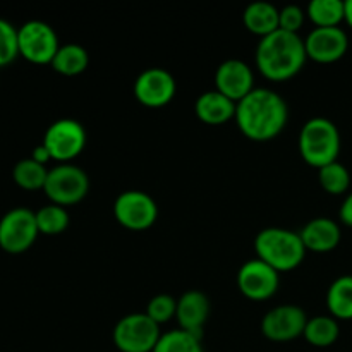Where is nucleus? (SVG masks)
I'll return each instance as SVG.
<instances>
[{
  "label": "nucleus",
  "instance_id": "7c9ffc66",
  "mask_svg": "<svg viewBox=\"0 0 352 352\" xmlns=\"http://www.w3.org/2000/svg\"><path fill=\"white\" fill-rule=\"evenodd\" d=\"M339 219L344 226L352 227V192H349L342 201V206L339 210Z\"/></svg>",
  "mask_w": 352,
  "mask_h": 352
},
{
  "label": "nucleus",
  "instance_id": "c756f323",
  "mask_svg": "<svg viewBox=\"0 0 352 352\" xmlns=\"http://www.w3.org/2000/svg\"><path fill=\"white\" fill-rule=\"evenodd\" d=\"M306 17V9L299 6H285L284 9H280L278 12V30L287 31V33L299 34V31L305 26Z\"/></svg>",
  "mask_w": 352,
  "mask_h": 352
},
{
  "label": "nucleus",
  "instance_id": "0eeeda50",
  "mask_svg": "<svg viewBox=\"0 0 352 352\" xmlns=\"http://www.w3.org/2000/svg\"><path fill=\"white\" fill-rule=\"evenodd\" d=\"M45 148L52 160L58 164H71L82 153L86 146V131L79 120L58 119L47 127L43 136Z\"/></svg>",
  "mask_w": 352,
  "mask_h": 352
},
{
  "label": "nucleus",
  "instance_id": "1a4fd4ad",
  "mask_svg": "<svg viewBox=\"0 0 352 352\" xmlns=\"http://www.w3.org/2000/svg\"><path fill=\"white\" fill-rule=\"evenodd\" d=\"M17 40H19V55L31 64L45 65L52 64L57 55L60 43L58 36L50 24L43 21H28L17 28Z\"/></svg>",
  "mask_w": 352,
  "mask_h": 352
},
{
  "label": "nucleus",
  "instance_id": "f8f14e48",
  "mask_svg": "<svg viewBox=\"0 0 352 352\" xmlns=\"http://www.w3.org/2000/svg\"><path fill=\"white\" fill-rule=\"evenodd\" d=\"M177 82L174 76L162 67L144 69L134 81V96L148 109H162L174 100Z\"/></svg>",
  "mask_w": 352,
  "mask_h": 352
},
{
  "label": "nucleus",
  "instance_id": "f03ea898",
  "mask_svg": "<svg viewBox=\"0 0 352 352\" xmlns=\"http://www.w3.org/2000/svg\"><path fill=\"white\" fill-rule=\"evenodd\" d=\"M256 67L265 79L274 82L289 81L305 67V40L299 34L287 31H275L261 38L256 47Z\"/></svg>",
  "mask_w": 352,
  "mask_h": 352
},
{
  "label": "nucleus",
  "instance_id": "4468645a",
  "mask_svg": "<svg viewBox=\"0 0 352 352\" xmlns=\"http://www.w3.org/2000/svg\"><path fill=\"white\" fill-rule=\"evenodd\" d=\"M306 55L318 64H333L346 55L349 38L342 28H313L305 38Z\"/></svg>",
  "mask_w": 352,
  "mask_h": 352
},
{
  "label": "nucleus",
  "instance_id": "b1692460",
  "mask_svg": "<svg viewBox=\"0 0 352 352\" xmlns=\"http://www.w3.org/2000/svg\"><path fill=\"white\" fill-rule=\"evenodd\" d=\"M48 168L45 165L38 164L33 158H23L17 162L12 168V179L19 188L26 191H38L45 188L47 182Z\"/></svg>",
  "mask_w": 352,
  "mask_h": 352
},
{
  "label": "nucleus",
  "instance_id": "a878e982",
  "mask_svg": "<svg viewBox=\"0 0 352 352\" xmlns=\"http://www.w3.org/2000/svg\"><path fill=\"white\" fill-rule=\"evenodd\" d=\"M34 215H36L38 230L43 236H58L67 229L69 220H71L67 208L54 205V203L41 206L38 212H34Z\"/></svg>",
  "mask_w": 352,
  "mask_h": 352
},
{
  "label": "nucleus",
  "instance_id": "6ab92c4d",
  "mask_svg": "<svg viewBox=\"0 0 352 352\" xmlns=\"http://www.w3.org/2000/svg\"><path fill=\"white\" fill-rule=\"evenodd\" d=\"M278 12L280 9L268 2H253L244 9L243 23L250 33L265 38L278 31Z\"/></svg>",
  "mask_w": 352,
  "mask_h": 352
},
{
  "label": "nucleus",
  "instance_id": "aec40b11",
  "mask_svg": "<svg viewBox=\"0 0 352 352\" xmlns=\"http://www.w3.org/2000/svg\"><path fill=\"white\" fill-rule=\"evenodd\" d=\"M327 308L337 322L352 320V275L336 278L327 292Z\"/></svg>",
  "mask_w": 352,
  "mask_h": 352
},
{
  "label": "nucleus",
  "instance_id": "20e7f679",
  "mask_svg": "<svg viewBox=\"0 0 352 352\" xmlns=\"http://www.w3.org/2000/svg\"><path fill=\"white\" fill-rule=\"evenodd\" d=\"M298 146L302 160L320 170L339 158L342 146L339 127L325 117H313L301 127Z\"/></svg>",
  "mask_w": 352,
  "mask_h": 352
},
{
  "label": "nucleus",
  "instance_id": "473e14b6",
  "mask_svg": "<svg viewBox=\"0 0 352 352\" xmlns=\"http://www.w3.org/2000/svg\"><path fill=\"white\" fill-rule=\"evenodd\" d=\"M346 23L352 28V0H346Z\"/></svg>",
  "mask_w": 352,
  "mask_h": 352
},
{
  "label": "nucleus",
  "instance_id": "a211bd4d",
  "mask_svg": "<svg viewBox=\"0 0 352 352\" xmlns=\"http://www.w3.org/2000/svg\"><path fill=\"white\" fill-rule=\"evenodd\" d=\"M236 105L217 89L205 91L195 103L196 117L206 126H223L236 117Z\"/></svg>",
  "mask_w": 352,
  "mask_h": 352
},
{
  "label": "nucleus",
  "instance_id": "9d476101",
  "mask_svg": "<svg viewBox=\"0 0 352 352\" xmlns=\"http://www.w3.org/2000/svg\"><path fill=\"white\" fill-rule=\"evenodd\" d=\"M113 217L124 229L143 232L157 222L158 206L148 192L131 189L117 196L113 203Z\"/></svg>",
  "mask_w": 352,
  "mask_h": 352
},
{
  "label": "nucleus",
  "instance_id": "ddd939ff",
  "mask_svg": "<svg viewBox=\"0 0 352 352\" xmlns=\"http://www.w3.org/2000/svg\"><path fill=\"white\" fill-rule=\"evenodd\" d=\"M308 316L299 306H275L261 320V333L272 342H291L298 337H302Z\"/></svg>",
  "mask_w": 352,
  "mask_h": 352
},
{
  "label": "nucleus",
  "instance_id": "4be33fe9",
  "mask_svg": "<svg viewBox=\"0 0 352 352\" xmlns=\"http://www.w3.org/2000/svg\"><path fill=\"white\" fill-rule=\"evenodd\" d=\"M89 64V57L86 48H82L81 45L78 43H67L60 45L57 55L52 60V69H54L57 74L67 76V78H72V76H79L86 71Z\"/></svg>",
  "mask_w": 352,
  "mask_h": 352
},
{
  "label": "nucleus",
  "instance_id": "6e6552de",
  "mask_svg": "<svg viewBox=\"0 0 352 352\" xmlns=\"http://www.w3.org/2000/svg\"><path fill=\"white\" fill-rule=\"evenodd\" d=\"M40 230L36 226V215L26 206L9 210L0 219V248L6 253L21 254L34 244Z\"/></svg>",
  "mask_w": 352,
  "mask_h": 352
},
{
  "label": "nucleus",
  "instance_id": "423d86ee",
  "mask_svg": "<svg viewBox=\"0 0 352 352\" xmlns=\"http://www.w3.org/2000/svg\"><path fill=\"white\" fill-rule=\"evenodd\" d=\"M160 325L146 313H131L113 327L112 339L120 352H153L160 340Z\"/></svg>",
  "mask_w": 352,
  "mask_h": 352
},
{
  "label": "nucleus",
  "instance_id": "7ed1b4c3",
  "mask_svg": "<svg viewBox=\"0 0 352 352\" xmlns=\"http://www.w3.org/2000/svg\"><path fill=\"white\" fill-rule=\"evenodd\" d=\"M254 251L258 260L270 265L278 274L296 270L308 253L299 232L282 227L260 230L254 237Z\"/></svg>",
  "mask_w": 352,
  "mask_h": 352
},
{
  "label": "nucleus",
  "instance_id": "bb28decb",
  "mask_svg": "<svg viewBox=\"0 0 352 352\" xmlns=\"http://www.w3.org/2000/svg\"><path fill=\"white\" fill-rule=\"evenodd\" d=\"M318 181L320 186L325 192L332 196H340L346 195L349 191L351 186V174L347 170V167L344 164H340L339 160L333 162V164L325 165L318 170Z\"/></svg>",
  "mask_w": 352,
  "mask_h": 352
},
{
  "label": "nucleus",
  "instance_id": "cd10ccee",
  "mask_svg": "<svg viewBox=\"0 0 352 352\" xmlns=\"http://www.w3.org/2000/svg\"><path fill=\"white\" fill-rule=\"evenodd\" d=\"M146 313L157 325H164L175 318L177 313V299L170 294H157L148 301Z\"/></svg>",
  "mask_w": 352,
  "mask_h": 352
},
{
  "label": "nucleus",
  "instance_id": "412c9836",
  "mask_svg": "<svg viewBox=\"0 0 352 352\" xmlns=\"http://www.w3.org/2000/svg\"><path fill=\"white\" fill-rule=\"evenodd\" d=\"M306 17L315 28H340L346 23V2L342 0H313L306 7Z\"/></svg>",
  "mask_w": 352,
  "mask_h": 352
},
{
  "label": "nucleus",
  "instance_id": "5701e85b",
  "mask_svg": "<svg viewBox=\"0 0 352 352\" xmlns=\"http://www.w3.org/2000/svg\"><path fill=\"white\" fill-rule=\"evenodd\" d=\"M340 336V327L333 316H325L320 315L315 318H308L306 323V329L302 337L306 339V342L311 344L313 347H330L337 342Z\"/></svg>",
  "mask_w": 352,
  "mask_h": 352
},
{
  "label": "nucleus",
  "instance_id": "393cba45",
  "mask_svg": "<svg viewBox=\"0 0 352 352\" xmlns=\"http://www.w3.org/2000/svg\"><path fill=\"white\" fill-rule=\"evenodd\" d=\"M153 352H205L201 337L175 329L162 333Z\"/></svg>",
  "mask_w": 352,
  "mask_h": 352
},
{
  "label": "nucleus",
  "instance_id": "9b49d317",
  "mask_svg": "<svg viewBox=\"0 0 352 352\" xmlns=\"http://www.w3.org/2000/svg\"><path fill=\"white\" fill-rule=\"evenodd\" d=\"M280 285V274L265 261L253 258L237 272V289L250 301H267L274 298Z\"/></svg>",
  "mask_w": 352,
  "mask_h": 352
},
{
  "label": "nucleus",
  "instance_id": "39448f33",
  "mask_svg": "<svg viewBox=\"0 0 352 352\" xmlns=\"http://www.w3.org/2000/svg\"><path fill=\"white\" fill-rule=\"evenodd\" d=\"M43 191L54 205H78L89 191L88 174L78 165L58 164L48 170Z\"/></svg>",
  "mask_w": 352,
  "mask_h": 352
},
{
  "label": "nucleus",
  "instance_id": "c85d7f7f",
  "mask_svg": "<svg viewBox=\"0 0 352 352\" xmlns=\"http://www.w3.org/2000/svg\"><path fill=\"white\" fill-rule=\"evenodd\" d=\"M19 55L17 28L0 17V67L10 64Z\"/></svg>",
  "mask_w": 352,
  "mask_h": 352
},
{
  "label": "nucleus",
  "instance_id": "f3484780",
  "mask_svg": "<svg viewBox=\"0 0 352 352\" xmlns=\"http://www.w3.org/2000/svg\"><path fill=\"white\" fill-rule=\"evenodd\" d=\"M299 236H301L306 251L320 254L333 251L340 244V239H342L339 223L332 219H327V217L309 220L301 229Z\"/></svg>",
  "mask_w": 352,
  "mask_h": 352
},
{
  "label": "nucleus",
  "instance_id": "dca6fc26",
  "mask_svg": "<svg viewBox=\"0 0 352 352\" xmlns=\"http://www.w3.org/2000/svg\"><path fill=\"white\" fill-rule=\"evenodd\" d=\"M210 301L201 291H188L177 299V313L175 320L179 329L189 333L203 337V329L208 322Z\"/></svg>",
  "mask_w": 352,
  "mask_h": 352
},
{
  "label": "nucleus",
  "instance_id": "2eb2a0df",
  "mask_svg": "<svg viewBox=\"0 0 352 352\" xmlns=\"http://www.w3.org/2000/svg\"><path fill=\"white\" fill-rule=\"evenodd\" d=\"M215 89L234 103H239L254 89L253 69L239 58L223 60L215 71Z\"/></svg>",
  "mask_w": 352,
  "mask_h": 352
},
{
  "label": "nucleus",
  "instance_id": "2f4dec72",
  "mask_svg": "<svg viewBox=\"0 0 352 352\" xmlns=\"http://www.w3.org/2000/svg\"><path fill=\"white\" fill-rule=\"evenodd\" d=\"M31 158H33L34 162H38V164H41V165H47L48 162H52L50 153H48V150L43 146V144H38V146L34 148L33 153H31Z\"/></svg>",
  "mask_w": 352,
  "mask_h": 352
},
{
  "label": "nucleus",
  "instance_id": "f257e3e1",
  "mask_svg": "<svg viewBox=\"0 0 352 352\" xmlns=\"http://www.w3.org/2000/svg\"><path fill=\"white\" fill-rule=\"evenodd\" d=\"M234 120L244 138L267 143L275 140L287 126V102L274 89L254 88L236 105Z\"/></svg>",
  "mask_w": 352,
  "mask_h": 352
}]
</instances>
